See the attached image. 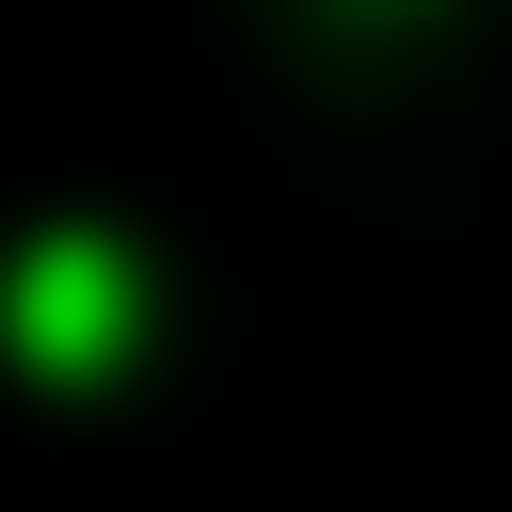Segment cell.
<instances>
[{
  "label": "cell",
  "mask_w": 512,
  "mask_h": 512,
  "mask_svg": "<svg viewBox=\"0 0 512 512\" xmlns=\"http://www.w3.org/2000/svg\"><path fill=\"white\" fill-rule=\"evenodd\" d=\"M128 336H144V272H128V240H32L16 272H0V352L32 368V384H96V368H128Z\"/></svg>",
  "instance_id": "6da1fadb"
}]
</instances>
